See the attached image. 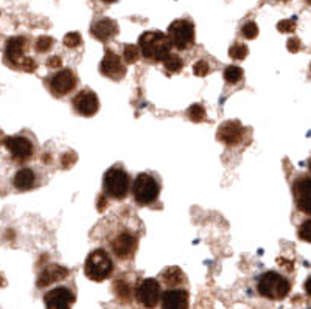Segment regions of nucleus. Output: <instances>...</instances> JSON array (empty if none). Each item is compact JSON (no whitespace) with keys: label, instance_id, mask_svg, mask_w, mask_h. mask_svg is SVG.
Returning a JSON list of instances; mask_svg holds the SVG:
<instances>
[{"label":"nucleus","instance_id":"25","mask_svg":"<svg viewBox=\"0 0 311 309\" xmlns=\"http://www.w3.org/2000/svg\"><path fill=\"white\" fill-rule=\"evenodd\" d=\"M139 55H140V49H139V45L126 44V45L123 47V59H125L126 64H134V62H137Z\"/></svg>","mask_w":311,"mask_h":309},{"label":"nucleus","instance_id":"19","mask_svg":"<svg viewBox=\"0 0 311 309\" xmlns=\"http://www.w3.org/2000/svg\"><path fill=\"white\" fill-rule=\"evenodd\" d=\"M162 309H188V292L171 288L162 294Z\"/></svg>","mask_w":311,"mask_h":309},{"label":"nucleus","instance_id":"34","mask_svg":"<svg viewBox=\"0 0 311 309\" xmlns=\"http://www.w3.org/2000/svg\"><path fill=\"white\" fill-rule=\"evenodd\" d=\"M47 65H49L50 68H62V61H61L59 56H53V58H50V59L47 61Z\"/></svg>","mask_w":311,"mask_h":309},{"label":"nucleus","instance_id":"27","mask_svg":"<svg viewBox=\"0 0 311 309\" xmlns=\"http://www.w3.org/2000/svg\"><path fill=\"white\" fill-rule=\"evenodd\" d=\"M248 53H249V50H248V47L245 45V44H241V42H237V44H233L230 49H229V56L232 58V59H238V61H243L246 56H248Z\"/></svg>","mask_w":311,"mask_h":309},{"label":"nucleus","instance_id":"22","mask_svg":"<svg viewBox=\"0 0 311 309\" xmlns=\"http://www.w3.org/2000/svg\"><path fill=\"white\" fill-rule=\"evenodd\" d=\"M243 68L238 65H227L223 72V76L227 84H237L243 80Z\"/></svg>","mask_w":311,"mask_h":309},{"label":"nucleus","instance_id":"23","mask_svg":"<svg viewBox=\"0 0 311 309\" xmlns=\"http://www.w3.org/2000/svg\"><path fill=\"white\" fill-rule=\"evenodd\" d=\"M187 115H188V118L194 123H199V122H204L206 117H207V113H206V109L203 104L196 103V104H191L187 110Z\"/></svg>","mask_w":311,"mask_h":309},{"label":"nucleus","instance_id":"31","mask_svg":"<svg viewBox=\"0 0 311 309\" xmlns=\"http://www.w3.org/2000/svg\"><path fill=\"white\" fill-rule=\"evenodd\" d=\"M193 73L196 75V76H199V78H203V76H207V75L210 73V65H209V62L204 61V59H199L196 64L193 65Z\"/></svg>","mask_w":311,"mask_h":309},{"label":"nucleus","instance_id":"18","mask_svg":"<svg viewBox=\"0 0 311 309\" xmlns=\"http://www.w3.org/2000/svg\"><path fill=\"white\" fill-rule=\"evenodd\" d=\"M67 277H69V269L67 267H62L59 264H50L46 269H42V272L39 274L36 286L39 289H42V288L50 286V284H53L56 281H61V280H64Z\"/></svg>","mask_w":311,"mask_h":309},{"label":"nucleus","instance_id":"5","mask_svg":"<svg viewBox=\"0 0 311 309\" xmlns=\"http://www.w3.org/2000/svg\"><path fill=\"white\" fill-rule=\"evenodd\" d=\"M258 294L268 300H283L290 291H291V283L286 277L282 274L276 272V270H268L264 272L257 283Z\"/></svg>","mask_w":311,"mask_h":309},{"label":"nucleus","instance_id":"33","mask_svg":"<svg viewBox=\"0 0 311 309\" xmlns=\"http://www.w3.org/2000/svg\"><path fill=\"white\" fill-rule=\"evenodd\" d=\"M300 39H297V37H291V39L288 41V44H286V47H288V50L291 52V53H297L299 50H300Z\"/></svg>","mask_w":311,"mask_h":309},{"label":"nucleus","instance_id":"13","mask_svg":"<svg viewBox=\"0 0 311 309\" xmlns=\"http://www.w3.org/2000/svg\"><path fill=\"white\" fill-rule=\"evenodd\" d=\"M293 196L299 211L311 216V177L300 176L293 183Z\"/></svg>","mask_w":311,"mask_h":309},{"label":"nucleus","instance_id":"3","mask_svg":"<svg viewBox=\"0 0 311 309\" xmlns=\"http://www.w3.org/2000/svg\"><path fill=\"white\" fill-rule=\"evenodd\" d=\"M131 186V177L122 167H110L103 176V193L106 198L122 201L128 196Z\"/></svg>","mask_w":311,"mask_h":309},{"label":"nucleus","instance_id":"1","mask_svg":"<svg viewBox=\"0 0 311 309\" xmlns=\"http://www.w3.org/2000/svg\"><path fill=\"white\" fill-rule=\"evenodd\" d=\"M107 246L114 256L119 259H131L139 247V231L136 227H132L129 222L120 221L114 222L112 219V228L107 230Z\"/></svg>","mask_w":311,"mask_h":309},{"label":"nucleus","instance_id":"7","mask_svg":"<svg viewBox=\"0 0 311 309\" xmlns=\"http://www.w3.org/2000/svg\"><path fill=\"white\" fill-rule=\"evenodd\" d=\"M47 87L55 97H65L78 86V76L72 68H59L46 80Z\"/></svg>","mask_w":311,"mask_h":309},{"label":"nucleus","instance_id":"6","mask_svg":"<svg viewBox=\"0 0 311 309\" xmlns=\"http://www.w3.org/2000/svg\"><path fill=\"white\" fill-rule=\"evenodd\" d=\"M161 195V183L154 174L140 173L132 182V198L139 205H152Z\"/></svg>","mask_w":311,"mask_h":309},{"label":"nucleus","instance_id":"37","mask_svg":"<svg viewBox=\"0 0 311 309\" xmlns=\"http://www.w3.org/2000/svg\"><path fill=\"white\" fill-rule=\"evenodd\" d=\"M104 4H114V2H117V0H103Z\"/></svg>","mask_w":311,"mask_h":309},{"label":"nucleus","instance_id":"14","mask_svg":"<svg viewBox=\"0 0 311 309\" xmlns=\"http://www.w3.org/2000/svg\"><path fill=\"white\" fill-rule=\"evenodd\" d=\"M76 297L72 292V289L65 286H58L55 289H50L44 295V303L47 309H72V304L75 303Z\"/></svg>","mask_w":311,"mask_h":309},{"label":"nucleus","instance_id":"36","mask_svg":"<svg viewBox=\"0 0 311 309\" xmlns=\"http://www.w3.org/2000/svg\"><path fill=\"white\" fill-rule=\"evenodd\" d=\"M104 198H106V195H103V196L100 198V201H98V210H100V211H103V210L106 208V199H104Z\"/></svg>","mask_w":311,"mask_h":309},{"label":"nucleus","instance_id":"10","mask_svg":"<svg viewBox=\"0 0 311 309\" xmlns=\"http://www.w3.org/2000/svg\"><path fill=\"white\" fill-rule=\"evenodd\" d=\"M136 298L137 301L146 307V309H154L162 300V289L161 283L156 278H145L140 281V284L136 288Z\"/></svg>","mask_w":311,"mask_h":309},{"label":"nucleus","instance_id":"35","mask_svg":"<svg viewBox=\"0 0 311 309\" xmlns=\"http://www.w3.org/2000/svg\"><path fill=\"white\" fill-rule=\"evenodd\" d=\"M305 292H306V295L311 298V277H308L306 281H305Z\"/></svg>","mask_w":311,"mask_h":309},{"label":"nucleus","instance_id":"11","mask_svg":"<svg viewBox=\"0 0 311 309\" xmlns=\"http://www.w3.org/2000/svg\"><path fill=\"white\" fill-rule=\"evenodd\" d=\"M123 61L125 59L120 58L115 52L106 49V53L100 62V73L112 81H120L126 75V65Z\"/></svg>","mask_w":311,"mask_h":309},{"label":"nucleus","instance_id":"29","mask_svg":"<svg viewBox=\"0 0 311 309\" xmlns=\"http://www.w3.org/2000/svg\"><path fill=\"white\" fill-rule=\"evenodd\" d=\"M258 27H257V23L255 22H252V20H249V22H246L243 27H241V34L246 37V39H255V37L258 36Z\"/></svg>","mask_w":311,"mask_h":309},{"label":"nucleus","instance_id":"21","mask_svg":"<svg viewBox=\"0 0 311 309\" xmlns=\"http://www.w3.org/2000/svg\"><path fill=\"white\" fill-rule=\"evenodd\" d=\"M161 277H162V281L168 286H176L184 281V274L179 267H167L161 274Z\"/></svg>","mask_w":311,"mask_h":309},{"label":"nucleus","instance_id":"30","mask_svg":"<svg viewBox=\"0 0 311 309\" xmlns=\"http://www.w3.org/2000/svg\"><path fill=\"white\" fill-rule=\"evenodd\" d=\"M81 44V36L80 33H76V31H70L64 36V45L67 49H75Z\"/></svg>","mask_w":311,"mask_h":309},{"label":"nucleus","instance_id":"40","mask_svg":"<svg viewBox=\"0 0 311 309\" xmlns=\"http://www.w3.org/2000/svg\"><path fill=\"white\" fill-rule=\"evenodd\" d=\"M309 68H311V65H309Z\"/></svg>","mask_w":311,"mask_h":309},{"label":"nucleus","instance_id":"15","mask_svg":"<svg viewBox=\"0 0 311 309\" xmlns=\"http://www.w3.org/2000/svg\"><path fill=\"white\" fill-rule=\"evenodd\" d=\"M28 39L24 36H13L5 44V59L11 67H16L20 70L22 62L25 61V50H27Z\"/></svg>","mask_w":311,"mask_h":309},{"label":"nucleus","instance_id":"16","mask_svg":"<svg viewBox=\"0 0 311 309\" xmlns=\"http://www.w3.org/2000/svg\"><path fill=\"white\" fill-rule=\"evenodd\" d=\"M243 135H245V128H243L241 122H238V120L224 122L218 128V132H216V138L227 146L240 145L243 140Z\"/></svg>","mask_w":311,"mask_h":309},{"label":"nucleus","instance_id":"20","mask_svg":"<svg viewBox=\"0 0 311 309\" xmlns=\"http://www.w3.org/2000/svg\"><path fill=\"white\" fill-rule=\"evenodd\" d=\"M34 185H36V173L33 171V168L24 167L16 171L13 177V186L17 191H28L34 188Z\"/></svg>","mask_w":311,"mask_h":309},{"label":"nucleus","instance_id":"32","mask_svg":"<svg viewBox=\"0 0 311 309\" xmlns=\"http://www.w3.org/2000/svg\"><path fill=\"white\" fill-rule=\"evenodd\" d=\"M277 30L280 33H293L296 30V22L293 19H288V20H280L277 23Z\"/></svg>","mask_w":311,"mask_h":309},{"label":"nucleus","instance_id":"26","mask_svg":"<svg viewBox=\"0 0 311 309\" xmlns=\"http://www.w3.org/2000/svg\"><path fill=\"white\" fill-rule=\"evenodd\" d=\"M55 44V39L50 36H41L36 39V44H34V50L37 53H47Z\"/></svg>","mask_w":311,"mask_h":309},{"label":"nucleus","instance_id":"12","mask_svg":"<svg viewBox=\"0 0 311 309\" xmlns=\"http://www.w3.org/2000/svg\"><path fill=\"white\" fill-rule=\"evenodd\" d=\"M72 107L73 110L78 113V115H81V117H94V115L98 112L100 109V100L97 97V93L91 89H83L80 90L75 98L72 100Z\"/></svg>","mask_w":311,"mask_h":309},{"label":"nucleus","instance_id":"2","mask_svg":"<svg viewBox=\"0 0 311 309\" xmlns=\"http://www.w3.org/2000/svg\"><path fill=\"white\" fill-rule=\"evenodd\" d=\"M173 47L174 45L170 39V36L159 30L143 31L139 37V49L146 61L165 62V59L171 55Z\"/></svg>","mask_w":311,"mask_h":309},{"label":"nucleus","instance_id":"9","mask_svg":"<svg viewBox=\"0 0 311 309\" xmlns=\"http://www.w3.org/2000/svg\"><path fill=\"white\" fill-rule=\"evenodd\" d=\"M2 145L17 163L30 160L34 154V145L27 135H8L2 140Z\"/></svg>","mask_w":311,"mask_h":309},{"label":"nucleus","instance_id":"24","mask_svg":"<svg viewBox=\"0 0 311 309\" xmlns=\"http://www.w3.org/2000/svg\"><path fill=\"white\" fill-rule=\"evenodd\" d=\"M164 65H165V68H167L170 73H179V72L182 70V67H184V61H182V58H181L179 55H173V53H171V55L165 59Z\"/></svg>","mask_w":311,"mask_h":309},{"label":"nucleus","instance_id":"4","mask_svg":"<svg viewBox=\"0 0 311 309\" xmlns=\"http://www.w3.org/2000/svg\"><path fill=\"white\" fill-rule=\"evenodd\" d=\"M114 270V261L103 247L94 249L84 261V274L89 280L101 283L107 280Z\"/></svg>","mask_w":311,"mask_h":309},{"label":"nucleus","instance_id":"28","mask_svg":"<svg viewBox=\"0 0 311 309\" xmlns=\"http://www.w3.org/2000/svg\"><path fill=\"white\" fill-rule=\"evenodd\" d=\"M297 236H299V240H302V241L311 244V219H306V221H303V222L299 225V228H297Z\"/></svg>","mask_w":311,"mask_h":309},{"label":"nucleus","instance_id":"38","mask_svg":"<svg viewBox=\"0 0 311 309\" xmlns=\"http://www.w3.org/2000/svg\"><path fill=\"white\" fill-rule=\"evenodd\" d=\"M308 170H309V173H311V159L308 160Z\"/></svg>","mask_w":311,"mask_h":309},{"label":"nucleus","instance_id":"39","mask_svg":"<svg viewBox=\"0 0 311 309\" xmlns=\"http://www.w3.org/2000/svg\"><path fill=\"white\" fill-rule=\"evenodd\" d=\"M308 2H309V5H311V0H308Z\"/></svg>","mask_w":311,"mask_h":309},{"label":"nucleus","instance_id":"17","mask_svg":"<svg viewBox=\"0 0 311 309\" xmlns=\"http://www.w3.org/2000/svg\"><path fill=\"white\" fill-rule=\"evenodd\" d=\"M91 33L95 39H98L101 42H107L112 39V37L119 34V23L109 17H103V19L95 20L91 25Z\"/></svg>","mask_w":311,"mask_h":309},{"label":"nucleus","instance_id":"8","mask_svg":"<svg viewBox=\"0 0 311 309\" xmlns=\"http://www.w3.org/2000/svg\"><path fill=\"white\" fill-rule=\"evenodd\" d=\"M167 34L177 50H187L194 44V25L187 19H177L170 23Z\"/></svg>","mask_w":311,"mask_h":309}]
</instances>
